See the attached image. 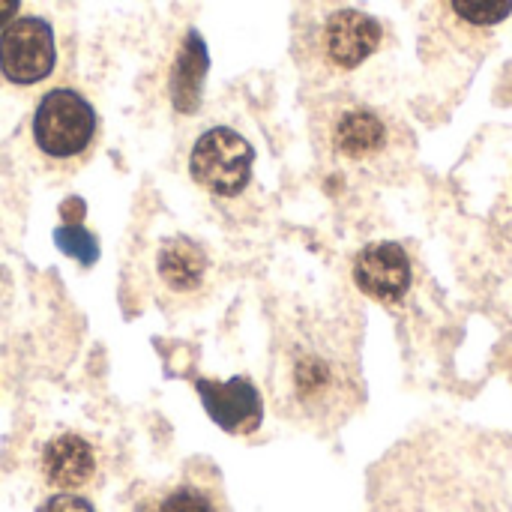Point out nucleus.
<instances>
[{
    "instance_id": "obj_1",
    "label": "nucleus",
    "mask_w": 512,
    "mask_h": 512,
    "mask_svg": "<svg viewBox=\"0 0 512 512\" xmlns=\"http://www.w3.org/2000/svg\"><path fill=\"white\" fill-rule=\"evenodd\" d=\"M363 321L354 306H297L276 321L270 399L282 420L330 435L366 405Z\"/></svg>"
},
{
    "instance_id": "obj_2",
    "label": "nucleus",
    "mask_w": 512,
    "mask_h": 512,
    "mask_svg": "<svg viewBox=\"0 0 512 512\" xmlns=\"http://www.w3.org/2000/svg\"><path fill=\"white\" fill-rule=\"evenodd\" d=\"M378 512H512V444L462 429H426L384 456Z\"/></svg>"
},
{
    "instance_id": "obj_3",
    "label": "nucleus",
    "mask_w": 512,
    "mask_h": 512,
    "mask_svg": "<svg viewBox=\"0 0 512 512\" xmlns=\"http://www.w3.org/2000/svg\"><path fill=\"white\" fill-rule=\"evenodd\" d=\"M321 144L342 171L384 183H393L417 150L414 132L393 108L354 96L324 108Z\"/></svg>"
},
{
    "instance_id": "obj_4",
    "label": "nucleus",
    "mask_w": 512,
    "mask_h": 512,
    "mask_svg": "<svg viewBox=\"0 0 512 512\" xmlns=\"http://www.w3.org/2000/svg\"><path fill=\"white\" fill-rule=\"evenodd\" d=\"M96 111L93 105L72 87L48 90L30 120V135L36 150L51 162L81 159L96 138Z\"/></svg>"
},
{
    "instance_id": "obj_5",
    "label": "nucleus",
    "mask_w": 512,
    "mask_h": 512,
    "mask_svg": "<svg viewBox=\"0 0 512 512\" xmlns=\"http://www.w3.org/2000/svg\"><path fill=\"white\" fill-rule=\"evenodd\" d=\"M255 150L231 126H210L189 153L192 180L213 198H237L252 183Z\"/></svg>"
},
{
    "instance_id": "obj_6",
    "label": "nucleus",
    "mask_w": 512,
    "mask_h": 512,
    "mask_svg": "<svg viewBox=\"0 0 512 512\" xmlns=\"http://www.w3.org/2000/svg\"><path fill=\"white\" fill-rule=\"evenodd\" d=\"M384 42V27L363 9L339 6L315 30V57L330 72H351L363 66Z\"/></svg>"
},
{
    "instance_id": "obj_7",
    "label": "nucleus",
    "mask_w": 512,
    "mask_h": 512,
    "mask_svg": "<svg viewBox=\"0 0 512 512\" xmlns=\"http://www.w3.org/2000/svg\"><path fill=\"white\" fill-rule=\"evenodd\" d=\"M54 30L39 15H24L0 30V75L9 84L33 87L54 72Z\"/></svg>"
},
{
    "instance_id": "obj_8",
    "label": "nucleus",
    "mask_w": 512,
    "mask_h": 512,
    "mask_svg": "<svg viewBox=\"0 0 512 512\" xmlns=\"http://www.w3.org/2000/svg\"><path fill=\"white\" fill-rule=\"evenodd\" d=\"M135 512H231V507L219 471L210 462L195 459L186 462L174 480L144 492Z\"/></svg>"
},
{
    "instance_id": "obj_9",
    "label": "nucleus",
    "mask_w": 512,
    "mask_h": 512,
    "mask_svg": "<svg viewBox=\"0 0 512 512\" xmlns=\"http://www.w3.org/2000/svg\"><path fill=\"white\" fill-rule=\"evenodd\" d=\"M195 390L207 417L228 435H252L264 420V402L258 387L243 375L231 381L195 378Z\"/></svg>"
},
{
    "instance_id": "obj_10",
    "label": "nucleus",
    "mask_w": 512,
    "mask_h": 512,
    "mask_svg": "<svg viewBox=\"0 0 512 512\" xmlns=\"http://www.w3.org/2000/svg\"><path fill=\"white\" fill-rule=\"evenodd\" d=\"M354 282L363 294L378 303L396 306L408 297L414 282V267L399 243H369L354 258Z\"/></svg>"
},
{
    "instance_id": "obj_11",
    "label": "nucleus",
    "mask_w": 512,
    "mask_h": 512,
    "mask_svg": "<svg viewBox=\"0 0 512 512\" xmlns=\"http://www.w3.org/2000/svg\"><path fill=\"white\" fill-rule=\"evenodd\" d=\"M42 480L60 492L87 489L99 477V450L78 432L54 435L39 456Z\"/></svg>"
},
{
    "instance_id": "obj_12",
    "label": "nucleus",
    "mask_w": 512,
    "mask_h": 512,
    "mask_svg": "<svg viewBox=\"0 0 512 512\" xmlns=\"http://www.w3.org/2000/svg\"><path fill=\"white\" fill-rule=\"evenodd\" d=\"M210 273V258L201 243L177 234L168 237L156 252V279L165 291L177 297L198 294Z\"/></svg>"
},
{
    "instance_id": "obj_13",
    "label": "nucleus",
    "mask_w": 512,
    "mask_h": 512,
    "mask_svg": "<svg viewBox=\"0 0 512 512\" xmlns=\"http://www.w3.org/2000/svg\"><path fill=\"white\" fill-rule=\"evenodd\" d=\"M453 12L474 27H495L512 15V0H450Z\"/></svg>"
},
{
    "instance_id": "obj_14",
    "label": "nucleus",
    "mask_w": 512,
    "mask_h": 512,
    "mask_svg": "<svg viewBox=\"0 0 512 512\" xmlns=\"http://www.w3.org/2000/svg\"><path fill=\"white\" fill-rule=\"evenodd\" d=\"M492 228L495 234L510 243L512 246V174H510V186L501 192V198L492 204Z\"/></svg>"
},
{
    "instance_id": "obj_15",
    "label": "nucleus",
    "mask_w": 512,
    "mask_h": 512,
    "mask_svg": "<svg viewBox=\"0 0 512 512\" xmlns=\"http://www.w3.org/2000/svg\"><path fill=\"white\" fill-rule=\"evenodd\" d=\"M36 512H96L93 510V504L87 501V498H81V495H75V492H60V495H54V498H48L42 507Z\"/></svg>"
},
{
    "instance_id": "obj_16",
    "label": "nucleus",
    "mask_w": 512,
    "mask_h": 512,
    "mask_svg": "<svg viewBox=\"0 0 512 512\" xmlns=\"http://www.w3.org/2000/svg\"><path fill=\"white\" fill-rule=\"evenodd\" d=\"M495 99H498L501 105H512V63L504 69V75H501V84H498V90H495Z\"/></svg>"
},
{
    "instance_id": "obj_17",
    "label": "nucleus",
    "mask_w": 512,
    "mask_h": 512,
    "mask_svg": "<svg viewBox=\"0 0 512 512\" xmlns=\"http://www.w3.org/2000/svg\"><path fill=\"white\" fill-rule=\"evenodd\" d=\"M18 6H21V0H0V30H3L9 21H15Z\"/></svg>"
}]
</instances>
